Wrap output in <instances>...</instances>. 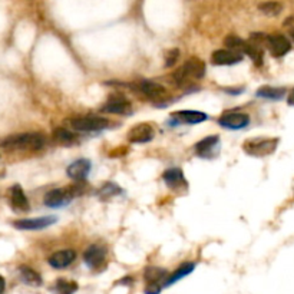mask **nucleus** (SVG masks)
<instances>
[{
  "mask_svg": "<svg viewBox=\"0 0 294 294\" xmlns=\"http://www.w3.org/2000/svg\"><path fill=\"white\" fill-rule=\"evenodd\" d=\"M43 145H45V136L37 132L7 136L0 142V147L7 151H37Z\"/></svg>",
  "mask_w": 294,
  "mask_h": 294,
  "instance_id": "obj_1",
  "label": "nucleus"
},
{
  "mask_svg": "<svg viewBox=\"0 0 294 294\" xmlns=\"http://www.w3.org/2000/svg\"><path fill=\"white\" fill-rule=\"evenodd\" d=\"M205 75V63L200 57H190L181 68H178L174 72V79L177 85H185L190 79H203Z\"/></svg>",
  "mask_w": 294,
  "mask_h": 294,
  "instance_id": "obj_2",
  "label": "nucleus"
},
{
  "mask_svg": "<svg viewBox=\"0 0 294 294\" xmlns=\"http://www.w3.org/2000/svg\"><path fill=\"white\" fill-rule=\"evenodd\" d=\"M280 139L279 138H253L243 144V149L251 157H267L276 152Z\"/></svg>",
  "mask_w": 294,
  "mask_h": 294,
  "instance_id": "obj_3",
  "label": "nucleus"
},
{
  "mask_svg": "<svg viewBox=\"0 0 294 294\" xmlns=\"http://www.w3.org/2000/svg\"><path fill=\"white\" fill-rule=\"evenodd\" d=\"M69 125L80 132H95V131H102L109 126V121L103 116L98 115H83V116H75L68 121Z\"/></svg>",
  "mask_w": 294,
  "mask_h": 294,
  "instance_id": "obj_4",
  "label": "nucleus"
},
{
  "mask_svg": "<svg viewBox=\"0 0 294 294\" xmlns=\"http://www.w3.org/2000/svg\"><path fill=\"white\" fill-rule=\"evenodd\" d=\"M221 141L218 135L205 136L195 145V154L204 159H214L220 155Z\"/></svg>",
  "mask_w": 294,
  "mask_h": 294,
  "instance_id": "obj_5",
  "label": "nucleus"
},
{
  "mask_svg": "<svg viewBox=\"0 0 294 294\" xmlns=\"http://www.w3.org/2000/svg\"><path fill=\"white\" fill-rule=\"evenodd\" d=\"M75 197V194L72 191V188L68 187V188H56V190H50L49 193L45 194V198H43V204L46 207H50V208H59L65 204L70 203Z\"/></svg>",
  "mask_w": 294,
  "mask_h": 294,
  "instance_id": "obj_6",
  "label": "nucleus"
},
{
  "mask_svg": "<svg viewBox=\"0 0 294 294\" xmlns=\"http://www.w3.org/2000/svg\"><path fill=\"white\" fill-rule=\"evenodd\" d=\"M57 221L56 217L50 215V217H37V218H23V220H17L13 223V226L17 230H23V231H39L43 230L46 227L53 226Z\"/></svg>",
  "mask_w": 294,
  "mask_h": 294,
  "instance_id": "obj_7",
  "label": "nucleus"
},
{
  "mask_svg": "<svg viewBox=\"0 0 294 294\" xmlns=\"http://www.w3.org/2000/svg\"><path fill=\"white\" fill-rule=\"evenodd\" d=\"M218 124L227 129H244L250 124V116L244 112H224L218 118Z\"/></svg>",
  "mask_w": 294,
  "mask_h": 294,
  "instance_id": "obj_8",
  "label": "nucleus"
},
{
  "mask_svg": "<svg viewBox=\"0 0 294 294\" xmlns=\"http://www.w3.org/2000/svg\"><path fill=\"white\" fill-rule=\"evenodd\" d=\"M154 136H155V132H154L152 125L145 124V122L134 125L126 134L128 141L132 144H147L154 139Z\"/></svg>",
  "mask_w": 294,
  "mask_h": 294,
  "instance_id": "obj_9",
  "label": "nucleus"
},
{
  "mask_svg": "<svg viewBox=\"0 0 294 294\" xmlns=\"http://www.w3.org/2000/svg\"><path fill=\"white\" fill-rule=\"evenodd\" d=\"M266 46L269 47L270 53L274 57H282L284 55H287L292 50V43L290 40L284 36V34L276 33V34H269L267 36V43Z\"/></svg>",
  "mask_w": 294,
  "mask_h": 294,
  "instance_id": "obj_10",
  "label": "nucleus"
},
{
  "mask_svg": "<svg viewBox=\"0 0 294 294\" xmlns=\"http://www.w3.org/2000/svg\"><path fill=\"white\" fill-rule=\"evenodd\" d=\"M102 111L108 113H124V115H128V113L132 112V106H131V102L128 101L124 95L115 93V95H111L109 99L105 102V105L102 106Z\"/></svg>",
  "mask_w": 294,
  "mask_h": 294,
  "instance_id": "obj_11",
  "label": "nucleus"
},
{
  "mask_svg": "<svg viewBox=\"0 0 294 294\" xmlns=\"http://www.w3.org/2000/svg\"><path fill=\"white\" fill-rule=\"evenodd\" d=\"M171 119H172V125H178V124H201L204 121L208 119V115L204 112H200V111H190V109H185V111H178V112H174L171 115Z\"/></svg>",
  "mask_w": 294,
  "mask_h": 294,
  "instance_id": "obj_12",
  "label": "nucleus"
},
{
  "mask_svg": "<svg viewBox=\"0 0 294 294\" xmlns=\"http://www.w3.org/2000/svg\"><path fill=\"white\" fill-rule=\"evenodd\" d=\"M105 259H106V249L99 244H93L83 253V260L91 269H101L102 264H105Z\"/></svg>",
  "mask_w": 294,
  "mask_h": 294,
  "instance_id": "obj_13",
  "label": "nucleus"
},
{
  "mask_svg": "<svg viewBox=\"0 0 294 294\" xmlns=\"http://www.w3.org/2000/svg\"><path fill=\"white\" fill-rule=\"evenodd\" d=\"M135 88L152 101H158L167 96V89L154 80H141Z\"/></svg>",
  "mask_w": 294,
  "mask_h": 294,
  "instance_id": "obj_14",
  "label": "nucleus"
},
{
  "mask_svg": "<svg viewBox=\"0 0 294 294\" xmlns=\"http://www.w3.org/2000/svg\"><path fill=\"white\" fill-rule=\"evenodd\" d=\"M91 161H88V159L85 158L76 159L75 162H72L66 168V174H68L69 178H72L75 181H85V178L91 172Z\"/></svg>",
  "mask_w": 294,
  "mask_h": 294,
  "instance_id": "obj_15",
  "label": "nucleus"
},
{
  "mask_svg": "<svg viewBox=\"0 0 294 294\" xmlns=\"http://www.w3.org/2000/svg\"><path fill=\"white\" fill-rule=\"evenodd\" d=\"M75 259H76V253L73 250H60V251L53 253L49 257L47 263L50 264V267L62 270V269H66L68 266H70L75 261Z\"/></svg>",
  "mask_w": 294,
  "mask_h": 294,
  "instance_id": "obj_16",
  "label": "nucleus"
},
{
  "mask_svg": "<svg viewBox=\"0 0 294 294\" xmlns=\"http://www.w3.org/2000/svg\"><path fill=\"white\" fill-rule=\"evenodd\" d=\"M241 60H243V55L228 50V49H218L211 55L213 65H236Z\"/></svg>",
  "mask_w": 294,
  "mask_h": 294,
  "instance_id": "obj_17",
  "label": "nucleus"
},
{
  "mask_svg": "<svg viewBox=\"0 0 294 294\" xmlns=\"http://www.w3.org/2000/svg\"><path fill=\"white\" fill-rule=\"evenodd\" d=\"M9 194H10V204L14 211L26 213V211L30 210V205H29V201H27V197L24 195V191H23L20 185H17V184L13 185Z\"/></svg>",
  "mask_w": 294,
  "mask_h": 294,
  "instance_id": "obj_18",
  "label": "nucleus"
},
{
  "mask_svg": "<svg viewBox=\"0 0 294 294\" xmlns=\"http://www.w3.org/2000/svg\"><path fill=\"white\" fill-rule=\"evenodd\" d=\"M162 180L170 188H182V187H187V184H188L184 177V172L180 168L167 170L162 174Z\"/></svg>",
  "mask_w": 294,
  "mask_h": 294,
  "instance_id": "obj_19",
  "label": "nucleus"
},
{
  "mask_svg": "<svg viewBox=\"0 0 294 294\" xmlns=\"http://www.w3.org/2000/svg\"><path fill=\"white\" fill-rule=\"evenodd\" d=\"M195 270V263H184L181 264L180 267H178V270H175V272L172 273L168 276V279L165 280V287H170L171 284L177 283L178 280H181L184 277H187L188 274H191V273Z\"/></svg>",
  "mask_w": 294,
  "mask_h": 294,
  "instance_id": "obj_20",
  "label": "nucleus"
},
{
  "mask_svg": "<svg viewBox=\"0 0 294 294\" xmlns=\"http://www.w3.org/2000/svg\"><path fill=\"white\" fill-rule=\"evenodd\" d=\"M19 274H20V280L23 283L27 284V286H32V287H39L42 286V277L37 272H34L33 269L30 267H26V266H22L19 269Z\"/></svg>",
  "mask_w": 294,
  "mask_h": 294,
  "instance_id": "obj_21",
  "label": "nucleus"
},
{
  "mask_svg": "<svg viewBox=\"0 0 294 294\" xmlns=\"http://www.w3.org/2000/svg\"><path fill=\"white\" fill-rule=\"evenodd\" d=\"M257 96L272 99V101H280L286 96V88H274V86H261L257 89Z\"/></svg>",
  "mask_w": 294,
  "mask_h": 294,
  "instance_id": "obj_22",
  "label": "nucleus"
},
{
  "mask_svg": "<svg viewBox=\"0 0 294 294\" xmlns=\"http://www.w3.org/2000/svg\"><path fill=\"white\" fill-rule=\"evenodd\" d=\"M224 45L227 46L228 50H233L236 53L243 55V53H246V49H247L249 42H246L244 39L238 37L236 34H228L226 39H224Z\"/></svg>",
  "mask_w": 294,
  "mask_h": 294,
  "instance_id": "obj_23",
  "label": "nucleus"
},
{
  "mask_svg": "<svg viewBox=\"0 0 294 294\" xmlns=\"http://www.w3.org/2000/svg\"><path fill=\"white\" fill-rule=\"evenodd\" d=\"M168 272L165 269H161V267H155V266H151V267H147V270L144 273V279L147 280L148 283H159L162 280H167L168 279Z\"/></svg>",
  "mask_w": 294,
  "mask_h": 294,
  "instance_id": "obj_24",
  "label": "nucleus"
},
{
  "mask_svg": "<svg viewBox=\"0 0 294 294\" xmlns=\"http://www.w3.org/2000/svg\"><path fill=\"white\" fill-rule=\"evenodd\" d=\"M53 139L60 145H73L76 142V136L73 135L66 128H56L53 131Z\"/></svg>",
  "mask_w": 294,
  "mask_h": 294,
  "instance_id": "obj_25",
  "label": "nucleus"
},
{
  "mask_svg": "<svg viewBox=\"0 0 294 294\" xmlns=\"http://www.w3.org/2000/svg\"><path fill=\"white\" fill-rule=\"evenodd\" d=\"M122 194V188L115 184V182H105L99 188V191L96 193V195L102 198V200H106V198H112L115 195H119Z\"/></svg>",
  "mask_w": 294,
  "mask_h": 294,
  "instance_id": "obj_26",
  "label": "nucleus"
},
{
  "mask_svg": "<svg viewBox=\"0 0 294 294\" xmlns=\"http://www.w3.org/2000/svg\"><path fill=\"white\" fill-rule=\"evenodd\" d=\"M259 10L266 16L274 17V16H279L283 11V4L279 3V1H264V3L259 4Z\"/></svg>",
  "mask_w": 294,
  "mask_h": 294,
  "instance_id": "obj_27",
  "label": "nucleus"
},
{
  "mask_svg": "<svg viewBox=\"0 0 294 294\" xmlns=\"http://www.w3.org/2000/svg\"><path fill=\"white\" fill-rule=\"evenodd\" d=\"M55 293L56 294H75L78 290V284L72 280H65V279H59L55 283Z\"/></svg>",
  "mask_w": 294,
  "mask_h": 294,
  "instance_id": "obj_28",
  "label": "nucleus"
},
{
  "mask_svg": "<svg viewBox=\"0 0 294 294\" xmlns=\"http://www.w3.org/2000/svg\"><path fill=\"white\" fill-rule=\"evenodd\" d=\"M246 55H249L253 59V62H254L256 66H261L263 62H264V50H263V47L259 45H254L251 42H249V45H247Z\"/></svg>",
  "mask_w": 294,
  "mask_h": 294,
  "instance_id": "obj_29",
  "label": "nucleus"
},
{
  "mask_svg": "<svg viewBox=\"0 0 294 294\" xmlns=\"http://www.w3.org/2000/svg\"><path fill=\"white\" fill-rule=\"evenodd\" d=\"M178 57H180V50L178 49H171V50H168L167 55H165V66L167 68L174 66L175 62L178 60Z\"/></svg>",
  "mask_w": 294,
  "mask_h": 294,
  "instance_id": "obj_30",
  "label": "nucleus"
},
{
  "mask_svg": "<svg viewBox=\"0 0 294 294\" xmlns=\"http://www.w3.org/2000/svg\"><path fill=\"white\" fill-rule=\"evenodd\" d=\"M162 290V286L159 283H148L145 287V294H159Z\"/></svg>",
  "mask_w": 294,
  "mask_h": 294,
  "instance_id": "obj_31",
  "label": "nucleus"
},
{
  "mask_svg": "<svg viewBox=\"0 0 294 294\" xmlns=\"http://www.w3.org/2000/svg\"><path fill=\"white\" fill-rule=\"evenodd\" d=\"M244 91V88H237V89H231V88H227L226 92L227 93H231V95H240V93H243Z\"/></svg>",
  "mask_w": 294,
  "mask_h": 294,
  "instance_id": "obj_32",
  "label": "nucleus"
},
{
  "mask_svg": "<svg viewBox=\"0 0 294 294\" xmlns=\"http://www.w3.org/2000/svg\"><path fill=\"white\" fill-rule=\"evenodd\" d=\"M287 103H289L290 106H294V88H293V91L290 92L289 98H287Z\"/></svg>",
  "mask_w": 294,
  "mask_h": 294,
  "instance_id": "obj_33",
  "label": "nucleus"
},
{
  "mask_svg": "<svg viewBox=\"0 0 294 294\" xmlns=\"http://www.w3.org/2000/svg\"><path fill=\"white\" fill-rule=\"evenodd\" d=\"M4 289H6V282H4V279L0 276V294H3Z\"/></svg>",
  "mask_w": 294,
  "mask_h": 294,
  "instance_id": "obj_34",
  "label": "nucleus"
},
{
  "mask_svg": "<svg viewBox=\"0 0 294 294\" xmlns=\"http://www.w3.org/2000/svg\"><path fill=\"white\" fill-rule=\"evenodd\" d=\"M290 34H292V37H293V40H294V29L292 30V33H290Z\"/></svg>",
  "mask_w": 294,
  "mask_h": 294,
  "instance_id": "obj_35",
  "label": "nucleus"
}]
</instances>
